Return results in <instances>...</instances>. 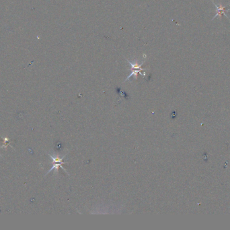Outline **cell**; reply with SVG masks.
Instances as JSON below:
<instances>
[{
  "label": "cell",
  "mask_w": 230,
  "mask_h": 230,
  "mask_svg": "<svg viewBox=\"0 0 230 230\" xmlns=\"http://www.w3.org/2000/svg\"><path fill=\"white\" fill-rule=\"evenodd\" d=\"M212 2H213V3L215 5V7H216V8H217V14H215L214 17L213 18L212 20H214L215 18H216L217 17V16H219V17L221 18V15H222V14H224V15H225V16H226V17H227V18H228V16H227V15L226 14V13H225V12L229 11L230 9H227V10H226V9H225V7H223L222 5H221V3H219V5H217V4L215 3V2L213 1Z\"/></svg>",
  "instance_id": "7a4b0ae2"
},
{
  "label": "cell",
  "mask_w": 230,
  "mask_h": 230,
  "mask_svg": "<svg viewBox=\"0 0 230 230\" xmlns=\"http://www.w3.org/2000/svg\"><path fill=\"white\" fill-rule=\"evenodd\" d=\"M3 145L1 146V148H6L8 146L10 145V139H8V138H3Z\"/></svg>",
  "instance_id": "3957f363"
},
{
  "label": "cell",
  "mask_w": 230,
  "mask_h": 230,
  "mask_svg": "<svg viewBox=\"0 0 230 230\" xmlns=\"http://www.w3.org/2000/svg\"><path fill=\"white\" fill-rule=\"evenodd\" d=\"M0 155H1V154H0Z\"/></svg>",
  "instance_id": "277c9868"
},
{
  "label": "cell",
  "mask_w": 230,
  "mask_h": 230,
  "mask_svg": "<svg viewBox=\"0 0 230 230\" xmlns=\"http://www.w3.org/2000/svg\"><path fill=\"white\" fill-rule=\"evenodd\" d=\"M49 155L50 157L52 159V161H53V166H52L51 168L50 169V170L48 171V172L47 173V174H46V175H47L48 173H49L50 172H51V171H53V169H55L56 171H58L59 168V167H61V168L62 169H63L65 171H66V172H67V171L64 169V167L62 166L63 164H65L66 163L65 162H64L63 161V160L64 157L66 155H64L63 157H54L53 155H51V154H49Z\"/></svg>",
  "instance_id": "6da1fadb"
}]
</instances>
